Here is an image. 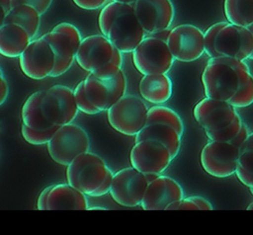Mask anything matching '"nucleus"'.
I'll return each mask as SVG.
<instances>
[{
  "instance_id": "4be33fe9",
  "label": "nucleus",
  "mask_w": 253,
  "mask_h": 235,
  "mask_svg": "<svg viewBox=\"0 0 253 235\" xmlns=\"http://www.w3.org/2000/svg\"><path fill=\"white\" fill-rule=\"evenodd\" d=\"M32 40L30 35L16 24H4L0 28V54L5 57H19Z\"/></svg>"
},
{
  "instance_id": "a19ab883",
  "label": "nucleus",
  "mask_w": 253,
  "mask_h": 235,
  "mask_svg": "<svg viewBox=\"0 0 253 235\" xmlns=\"http://www.w3.org/2000/svg\"><path fill=\"white\" fill-rule=\"evenodd\" d=\"M250 134V131H249V127L247 126V124H245L243 122L242 124V127L240 129V131L237 133V135L230 141V143H232L234 146H236L237 148L241 149V147L243 146V144L246 142L248 136Z\"/></svg>"
},
{
  "instance_id": "5fc2aeb1",
  "label": "nucleus",
  "mask_w": 253,
  "mask_h": 235,
  "mask_svg": "<svg viewBox=\"0 0 253 235\" xmlns=\"http://www.w3.org/2000/svg\"><path fill=\"white\" fill-rule=\"evenodd\" d=\"M0 72H2V71H1V69H0Z\"/></svg>"
},
{
  "instance_id": "423d86ee",
  "label": "nucleus",
  "mask_w": 253,
  "mask_h": 235,
  "mask_svg": "<svg viewBox=\"0 0 253 235\" xmlns=\"http://www.w3.org/2000/svg\"><path fill=\"white\" fill-rule=\"evenodd\" d=\"M76 63L85 71L93 72L95 69L113 62L123 65L122 52L116 48L104 35H92L82 39L75 53Z\"/></svg>"
},
{
  "instance_id": "a18cd8bd",
  "label": "nucleus",
  "mask_w": 253,
  "mask_h": 235,
  "mask_svg": "<svg viewBox=\"0 0 253 235\" xmlns=\"http://www.w3.org/2000/svg\"><path fill=\"white\" fill-rule=\"evenodd\" d=\"M253 149V132H251L246 140V142L243 144V146L240 149V152L246 151V150H252Z\"/></svg>"
},
{
  "instance_id": "3c124183",
  "label": "nucleus",
  "mask_w": 253,
  "mask_h": 235,
  "mask_svg": "<svg viewBox=\"0 0 253 235\" xmlns=\"http://www.w3.org/2000/svg\"><path fill=\"white\" fill-rule=\"evenodd\" d=\"M248 29L250 30V32H251V33H252V35H253V25H252V26H250V27H248ZM249 59H252V60H253V51H252V53H251V55H250Z\"/></svg>"
},
{
  "instance_id": "79ce46f5",
  "label": "nucleus",
  "mask_w": 253,
  "mask_h": 235,
  "mask_svg": "<svg viewBox=\"0 0 253 235\" xmlns=\"http://www.w3.org/2000/svg\"><path fill=\"white\" fill-rule=\"evenodd\" d=\"M8 94H9L8 83L5 77L3 76L2 72H0V106L5 103V101L7 100Z\"/></svg>"
},
{
  "instance_id": "412c9836",
  "label": "nucleus",
  "mask_w": 253,
  "mask_h": 235,
  "mask_svg": "<svg viewBox=\"0 0 253 235\" xmlns=\"http://www.w3.org/2000/svg\"><path fill=\"white\" fill-rule=\"evenodd\" d=\"M138 89L143 100L161 105L172 96V81L167 74H147L141 78Z\"/></svg>"
},
{
  "instance_id": "6e6552de",
  "label": "nucleus",
  "mask_w": 253,
  "mask_h": 235,
  "mask_svg": "<svg viewBox=\"0 0 253 235\" xmlns=\"http://www.w3.org/2000/svg\"><path fill=\"white\" fill-rule=\"evenodd\" d=\"M42 108L45 118L52 125H63L72 122L78 108L73 90L64 85H53L42 91Z\"/></svg>"
},
{
  "instance_id": "4468645a",
  "label": "nucleus",
  "mask_w": 253,
  "mask_h": 235,
  "mask_svg": "<svg viewBox=\"0 0 253 235\" xmlns=\"http://www.w3.org/2000/svg\"><path fill=\"white\" fill-rule=\"evenodd\" d=\"M132 5L146 36L169 29L173 23L175 9L171 0H136Z\"/></svg>"
},
{
  "instance_id": "37998d69",
  "label": "nucleus",
  "mask_w": 253,
  "mask_h": 235,
  "mask_svg": "<svg viewBox=\"0 0 253 235\" xmlns=\"http://www.w3.org/2000/svg\"><path fill=\"white\" fill-rule=\"evenodd\" d=\"M50 188H51V186H48L41 192V194L38 197V202H37V208L39 210H46V198H47L48 193L50 191Z\"/></svg>"
},
{
  "instance_id": "39448f33",
  "label": "nucleus",
  "mask_w": 253,
  "mask_h": 235,
  "mask_svg": "<svg viewBox=\"0 0 253 235\" xmlns=\"http://www.w3.org/2000/svg\"><path fill=\"white\" fill-rule=\"evenodd\" d=\"M131 53L132 63L142 75L167 74L175 60L167 42L153 36H145Z\"/></svg>"
},
{
  "instance_id": "c9c22d12",
  "label": "nucleus",
  "mask_w": 253,
  "mask_h": 235,
  "mask_svg": "<svg viewBox=\"0 0 253 235\" xmlns=\"http://www.w3.org/2000/svg\"><path fill=\"white\" fill-rule=\"evenodd\" d=\"M52 0H11L12 7L19 4H27L35 8L41 15L44 14L50 7Z\"/></svg>"
},
{
  "instance_id": "4c0bfd02",
  "label": "nucleus",
  "mask_w": 253,
  "mask_h": 235,
  "mask_svg": "<svg viewBox=\"0 0 253 235\" xmlns=\"http://www.w3.org/2000/svg\"><path fill=\"white\" fill-rule=\"evenodd\" d=\"M166 210H199V207L191 196H189L170 203Z\"/></svg>"
},
{
  "instance_id": "72a5a7b5",
  "label": "nucleus",
  "mask_w": 253,
  "mask_h": 235,
  "mask_svg": "<svg viewBox=\"0 0 253 235\" xmlns=\"http://www.w3.org/2000/svg\"><path fill=\"white\" fill-rule=\"evenodd\" d=\"M227 22H217L212 24L211 27H209L206 32H204V41H205V52L206 54L211 57L218 56L216 50H215V39L217 36V33L220 31V29L226 24Z\"/></svg>"
},
{
  "instance_id": "20e7f679",
  "label": "nucleus",
  "mask_w": 253,
  "mask_h": 235,
  "mask_svg": "<svg viewBox=\"0 0 253 235\" xmlns=\"http://www.w3.org/2000/svg\"><path fill=\"white\" fill-rule=\"evenodd\" d=\"M148 108L137 96L125 95L107 110L109 124L126 136H135L145 125Z\"/></svg>"
},
{
  "instance_id": "09e8293b",
  "label": "nucleus",
  "mask_w": 253,
  "mask_h": 235,
  "mask_svg": "<svg viewBox=\"0 0 253 235\" xmlns=\"http://www.w3.org/2000/svg\"><path fill=\"white\" fill-rule=\"evenodd\" d=\"M89 210H106V207H102V206H89L88 207Z\"/></svg>"
},
{
  "instance_id": "58836bf2",
  "label": "nucleus",
  "mask_w": 253,
  "mask_h": 235,
  "mask_svg": "<svg viewBox=\"0 0 253 235\" xmlns=\"http://www.w3.org/2000/svg\"><path fill=\"white\" fill-rule=\"evenodd\" d=\"M73 3L83 10H97L103 8L108 0H72Z\"/></svg>"
},
{
  "instance_id": "f03ea898",
  "label": "nucleus",
  "mask_w": 253,
  "mask_h": 235,
  "mask_svg": "<svg viewBox=\"0 0 253 235\" xmlns=\"http://www.w3.org/2000/svg\"><path fill=\"white\" fill-rule=\"evenodd\" d=\"M109 169L102 157L87 151L66 166L67 183L91 196L104 182Z\"/></svg>"
},
{
  "instance_id": "dca6fc26",
  "label": "nucleus",
  "mask_w": 253,
  "mask_h": 235,
  "mask_svg": "<svg viewBox=\"0 0 253 235\" xmlns=\"http://www.w3.org/2000/svg\"><path fill=\"white\" fill-rule=\"evenodd\" d=\"M193 116L205 131H211L229 125L238 113L227 101L206 97L196 104Z\"/></svg>"
},
{
  "instance_id": "2f4dec72",
  "label": "nucleus",
  "mask_w": 253,
  "mask_h": 235,
  "mask_svg": "<svg viewBox=\"0 0 253 235\" xmlns=\"http://www.w3.org/2000/svg\"><path fill=\"white\" fill-rule=\"evenodd\" d=\"M228 103L235 109L246 108L253 104V75H251L246 84L237 90L235 95L228 101Z\"/></svg>"
},
{
  "instance_id": "bb28decb",
  "label": "nucleus",
  "mask_w": 253,
  "mask_h": 235,
  "mask_svg": "<svg viewBox=\"0 0 253 235\" xmlns=\"http://www.w3.org/2000/svg\"><path fill=\"white\" fill-rule=\"evenodd\" d=\"M150 123H162L173 127L181 136L184 134V123L181 117L172 109L155 105L148 109L146 124Z\"/></svg>"
},
{
  "instance_id": "e433bc0d",
  "label": "nucleus",
  "mask_w": 253,
  "mask_h": 235,
  "mask_svg": "<svg viewBox=\"0 0 253 235\" xmlns=\"http://www.w3.org/2000/svg\"><path fill=\"white\" fill-rule=\"evenodd\" d=\"M121 70H122L121 65H118L113 62H109V63L95 69L93 72H90V73H93L95 76H97L99 78H110V77L117 75Z\"/></svg>"
},
{
  "instance_id": "ddd939ff",
  "label": "nucleus",
  "mask_w": 253,
  "mask_h": 235,
  "mask_svg": "<svg viewBox=\"0 0 253 235\" xmlns=\"http://www.w3.org/2000/svg\"><path fill=\"white\" fill-rule=\"evenodd\" d=\"M21 71L34 80L50 76L55 65L54 53L47 41L42 38L33 39L19 56Z\"/></svg>"
},
{
  "instance_id": "7ed1b4c3",
  "label": "nucleus",
  "mask_w": 253,
  "mask_h": 235,
  "mask_svg": "<svg viewBox=\"0 0 253 235\" xmlns=\"http://www.w3.org/2000/svg\"><path fill=\"white\" fill-rule=\"evenodd\" d=\"M46 148L55 163L67 166L78 155L90 151V138L83 127L70 122L57 128Z\"/></svg>"
},
{
  "instance_id": "1a4fd4ad",
  "label": "nucleus",
  "mask_w": 253,
  "mask_h": 235,
  "mask_svg": "<svg viewBox=\"0 0 253 235\" xmlns=\"http://www.w3.org/2000/svg\"><path fill=\"white\" fill-rule=\"evenodd\" d=\"M148 181L146 176L133 167L124 168L114 174L110 195L120 205L135 207L140 205Z\"/></svg>"
},
{
  "instance_id": "aec40b11",
  "label": "nucleus",
  "mask_w": 253,
  "mask_h": 235,
  "mask_svg": "<svg viewBox=\"0 0 253 235\" xmlns=\"http://www.w3.org/2000/svg\"><path fill=\"white\" fill-rule=\"evenodd\" d=\"M47 41L55 56V65L50 77H58L67 72L75 60V50L70 39L62 33L50 31L41 37Z\"/></svg>"
},
{
  "instance_id": "473e14b6",
  "label": "nucleus",
  "mask_w": 253,
  "mask_h": 235,
  "mask_svg": "<svg viewBox=\"0 0 253 235\" xmlns=\"http://www.w3.org/2000/svg\"><path fill=\"white\" fill-rule=\"evenodd\" d=\"M73 93L75 96V101L79 112H82L86 115H96L101 113V111L97 109L88 99L84 88V80L77 84V86L73 90Z\"/></svg>"
},
{
  "instance_id": "5701e85b",
  "label": "nucleus",
  "mask_w": 253,
  "mask_h": 235,
  "mask_svg": "<svg viewBox=\"0 0 253 235\" xmlns=\"http://www.w3.org/2000/svg\"><path fill=\"white\" fill-rule=\"evenodd\" d=\"M145 139L156 140L165 145L174 159L180 151L182 136L173 127L167 124L150 123L146 124L135 135V142Z\"/></svg>"
},
{
  "instance_id": "6ab92c4d",
  "label": "nucleus",
  "mask_w": 253,
  "mask_h": 235,
  "mask_svg": "<svg viewBox=\"0 0 253 235\" xmlns=\"http://www.w3.org/2000/svg\"><path fill=\"white\" fill-rule=\"evenodd\" d=\"M85 196L68 183L53 185L46 198V210H86L89 204Z\"/></svg>"
},
{
  "instance_id": "cd10ccee",
  "label": "nucleus",
  "mask_w": 253,
  "mask_h": 235,
  "mask_svg": "<svg viewBox=\"0 0 253 235\" xmlns=\"http://www.w3.org/2000/svg\"><path fill=\"white\" fill-rule=\"evenodd\" d=\"M133 9L132 4L122 3L118 1H111L107 3L100 11L98 18V25L102 35L107 37L109 30L114 21L123 13Z\"/></svg>"
},
{
  "instance_id": "f3484780",
  "label": "nucleus",
  "mask_w": 253,
  "mask_h": 235,
  "mask_svg": "<svg viewBox=\"0 0 253 235\" xmlns=\"http://www.w3.org/2000/svg\"><path fill=\"white\" fill-rule=\"evenodd\" d=\"M145 36V32L132 9L123 13L114 21L107 38L122 53H129L134 50Z\"/></svg>"
},
{
  "instance_id": "f257e3e1",
  "label": "nucleus",
  "mask_w": 253,
  "mask_h": 235,
  "mask_svg": "<svg viewBox=\"0 0 253 235\" xmlns=\"http://www.w3.org/2000/svg\"><path fill=\"white\" fill-rule=\"evenodd\" d=\"M251 75L245 60L229 56L211 57L202 74L205 95L228 102Z\"/></svg>"
},
{
  "instance_id": "a878e982",
  "label": "nucleus",
  "mask_w": 253,
  "mask_h": 235,
  "mask_svg": "<svg viewBox=\"0 0 253 235\" xmlns=\"http://www.w3.org/2000/svg\"><path fill=\"white\" fill-rule=\"evenodd\" d=\"M223 11L228 23L246 28L253 25V0H224Z\"/></svg>"
},
{
  "instance_id": "de8ad7c7",
  "label": "nucleus",
  "mask_w": 253,
  "mask_h": 235,
  "mask_svg": "<svg viewBox=\"0 0 253 235\" xmlns=\"http://www.w3.org/2000/svg\"><path fill=\"white\" fill-rule=\"evenodd\" d=\"M6 15H7V11H6V10L2 7V5L0 4V28L5 24Z\"/></svg>"
},
{
  "instance_id": "9b49d317",
  "label": "nucleus",
  "mask_w": 253,
  "mask_h": 235,
  "mask_svg": "<svg viewBox=\"0 0 253 235\" xmlns=\"http://www.w3.org/2000/svg\"><path fill=\"white\" fill-rule=\"evenodd\" d=\"M84 88L90 102L101 112H105L126 95V75L123 69L110 78H99L89 73L84 79Z\"/></svg>"
},
{
  "instance_id": "c756f323",
  "label": "nucleus",
  "mask_w": 253,
  "mask_h": 235,
  "mask_svg": "<svg viewBox=\"0 0 253 235\" xmlns=\"http://www.w3.org/2000/svg\"><path fill=\"white\" fill-rule=\"evenodd\" d=\"M58 127L59 125H52L50 128L45 130H37L30 128L22 123L21 133L25 141H27L28 143L32 145H42L47 144V142L51 139Z\"/></svg>"
},
{
  "instance_id": "a211bd4d",
  "label": "nucleus",
  "mask_w": 253,
  "mask_h": 235,
  "mask_svg": "<svg viewBox=\"0 0 253 235\" xmlns=\"http://www.w3.org/2000/svg\"><path fill=\"white\" fill-rule=\"evenodd\" d=\"M183 197V189L176 180L158 175L148 183L140 206L144 210H166L170 203Z\"/></svg>"
},
{
  "instance_id": "f704fd0d",
  "label": "nucleus",
  "mask_w": 253,
  "mask_h": 235,
  "mask_svg": "<svg viewBox=\"0 0 253 235\" xmlns=\"http://www.w3.org/2000/svg\"><path fill=\"white\" fill-rule=\"evenodd\" d=\"M51 31L62 33L65 36H67V38L70 39V41L72 43L75 53H76V50L78 49V47L82 41V38H81V34H80L79 30L74 25L67 23V22H62V23L57 24Z\"/></svg>"
},
{
  "instance_id": "603ef678",
  "label": "nucleus",
  "mask_w": 253,
  "mask_h": 235,
  "mask_svg": "<svg viewBox=\"0 0 253 235\" xmlns=\"http://www.w3.org/2000/svg\"><path fill=\"white\" fill-rule=\"evenodd\" d=\"M247 210H253V201L247 206V208H246Z\"/></svg>"
},
{
  "instance_id": "8fccbe9b",
  "label": "nucleus",
  "mask_w": 253,
  "mask_h": 235,
  "mask_svg": "<svg viewBox=\"0 0 253 235\" xmlns=\"http://www.w3.org/2000/svg\"><path fill=\"white\" fill-rule=\"evenodd\" d=\"M112 1H118L122 3H127V4H133L136 0H112Z\"/></svg>"
},
{
  "instance_id": "ea45409f",
  "label": "nucleus",
  "mask_w": 253,
  "mask_h": 235,
  "mask_svg": "<svg viewBox=\"0 0 253 235\" xmlns=\"http://www.w3.org/2000/svg\"><path fill=\"white\" fill-rule=\"evenodd\" d=\"M113 177H114V173L111 171V169H109L108 174L104 180V182L102 183V185L92 194L91 196L97 197V196H102L108 193H110L111 190V186H112V181H113Z\"/></svg>"
},
{
  "instance_id": "c85d7f7f",
  "label": "nucleus",
  "mask_w": 253,
  "mask_h": 235,
  "mask_svg": "<svg viewBox=\"0 0 253 235\" xmlns=\"http://www.w3.org/2000/svg\"><path fill=\"white\" fill-rule=\"evenodd\" d=\"M235 175L244 186L253 188V149L240 153Z\"/></svg>"
},
{
  "instance_id": "b1692460",
  "label": "nucleus",
  "mask_w": 253,
  "mask_h": 235,
  "mask_svg": "<svg viewBox=\"0 0 253 235\" xmlns=\"http://www.w3.org/2000/svg\"><path fill=\"white\" fill-rule=\"evenodd\" d=\"M42 91H37L31 94L25 101L22 111V122L30 128L37 130H45L52 124L45 118L42 108Z\"/></svg>"
},
{
  "instance_id": "393cba45",
  "label": "nucleus",
  "mask_w": 253,
  "mask_h": 235,
  "mask_svg": "<svg viewBox=\"0 0 253 235\" xmlns=\"http://www.w3.org/2000/svg\"><path fill=\"white\" fill-rule=\"evenodd\" d=\"M5 24H16L22 27L33 39L36 38L40 29L41 14L32 6L19 4L12 7L7 13Z\"/></svg>"
},
{
  "instance_id": "0eeeda50",
  "label": "nucleus",
  "mask_w": 253,
  "mask_h": 235,
  "mask_svg": "<svg viewBox=\"0 0 253 235\" xmlns=\"http://www.w3.org/2000/svg\"><path fill=\"white\" fill-rule=\"evenodd\" d=\"M240 149L230 142L210 140L202 149L200 161L207 174L227 178L235 174Z\"/></svg>"
},
{
  "instance_id": "9d476101",
  "label": "nucleus",
  "mask_w": 253,
  "mask_h": 235,
  "mask_svg": "<svg viewBox=\"0 0 253 235\" xmlns=\"http://www.w3.org/2000/svg\"><path fill=\"white\" fill-rule=\"evenodd\" d=\"M166 42L174 59L181 62L195 61L205 53L204 32L192 24L171 29Z\"/></svg>"
},
{
  "instance_id": "f8f14e48",
  "label": "nucleus",
  "mask_w": 253,
  "mask_h": 235,
  "mask_svg": "<svg viewBox=\"0 0 253 235\" xmlns=\"http://www.w3.org/2000/svg\"><path fill=\"white\" fill-rule=\"evenodd\" d=\"M172 160L169 149L159 141L152 139L136 141L129 153L131 167L144 175L162 174Z\"/></svg>"
},
{
  "instance_id": "864d4df0",
  "label": "nucleus",
  "mask_w": 253,
  "mask_h": 235,
  "mask_svg": "<svg viewBox=\"0 0 253 235\" xmlns=\"http://www.w3.org/2000/svg\"><path fill=\"white\" fill-rule=\"evenodd\" d=\"M250 192H251V194L253 195V188H251V189H250Z\"/></svg>"
},
{
  "instance_id": "c03bdc74",
  "label": "nucleus",
  "mask_w": 253,
  "mask_h": 235,
  "mask_svg": "<svg viewBox=\"0 0 253 235\" xmlns=\"http://www.w3.org/2000/svg\"><path fill=\"white\" fill-rule=\"evenodd\" d=\"M191 198L196 202V204L199 207V210H212L213 209L212 204L203 196H191Z\"/></svg>"
},
{
  "instance_id": "49530a36",
  "label": "nucleus",
  "mask_w": 253,
  "mask_h": 235,
  "mask_svg": "<svg viewBox=\"0 0 253 235\" xmlns=\"http://www.w3.org/2000/svg\"><path fill=\"white\" fill-rule=\"evenodd\" d=\"M169 34H170V29H165V30L159 31V32H157V33H155V34H153V35H151V36H153V37H155V38H158V39H162V40L167 41L168 37H169Z\"/></svg>"
},
{
  "instance_id": "7c9ffc66",
  "label": "nucleus",
  "mask_w": 253,
  "mask_h": 235,
  "mask_svg": "<svg viewBox=\"0 0 253 235\" xmlns=\"http://www.w3.org/2000/svg\"><path fill=\"white\" fill-rule=\"evenodd\" d=\"M242 124H243V121H242L240 116L238 115L229 125L225 126L221 129H218V130L206 131V135L209 138V140L230 142L240 131Z\"/></svg>"
},
{
  "instance_id": "2eb2a0df",
  "label": "nucleus",
  "mask_w": 253,
  "mask_h": 235,
  "mask_svg": "<svg viewBox=\"0 0 253 235\" xmlns=\"http://www.w3.org/2000/svg\"><path fill=\"white\" fill-rule=\"evenodd\" d=\"M214 46L218 56L246 60L253 51V35L248 28L227 22L217 33Z\"/></svg>"
}]
</instances>
